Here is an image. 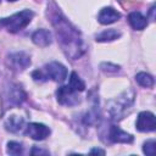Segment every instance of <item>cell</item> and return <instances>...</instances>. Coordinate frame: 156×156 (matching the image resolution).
<instances>
[{"instance_id":"6da1fadb","label":"cell","mask_w":156,"mask_h":156,"mask_svg":"<svg viewBox=\"0 0 156 156\" xmlns=\"http://www.w3.org/2000/svg\"><path fill=\"white\" fill-rule=\"evenodd\" d=\"M52 26L56 29V34L60 41L62 50L65 51L66 56L71 57L72 60L79 58L87 49L84 40L80 37V33L76 27H73L62 15L55 13L52 16Z\"/></svg>"},{"instance_id":"7a4b0ae2","label":"cell","mask_w":156,"mask_h":156,"mask_svg":"<svg viewBox=\"0 0 156 156\" xmlns=\"http://www.w3.org/2000/svg\"><path fill=\"white\" fill-rule=\"evenodd\" d=\"M133 102H134V91L132 89H128L116 99H112L107 102L108 115L111 116L112 119L119 121L132 107Z\"/></svg>"},{"instance_id":"3957f363","label":"cell","mask_w":156,"mask_h":156,"mask_svg":"<svg viewBox=\"0 0 156 156\" xmlns=\"http://www.w3.org/2000/svg\"><path fill=\"white\" fill-rule=\"evenodd\" d=\"M66 77H67V69L60 62H50L45 65L43 68L35 69L32 73V78L39 83L46 82L49 79L61 83L66 79Z\"/></svg>"},{"instance_id":"277c9868","label":"cell","mask_w":156,"mask_h":156,"mask_svg":"<svg viewBox=\"0 0 156 156\" xmlns=\"http://www.w3.org/2000/svg\"><path fill=\"white\" fill-rule=\"evenodd\" d=\"M33 16H34V13L30 10H23L21 12L13 13L10 17L0 18V27L7 29L11 33H16V32H20L23 28H26L30 23Z\"/></svg>"},{"instance_id":"5b68a950","label":"cell","mask_w":156,"mask_h":156,"mask_svg":"<svg viewBox=\"0 0 156 156\" xmlns=\"http://www.w3.org/2000/svg\"><path fill=\"white\" fill-rule=\"evenodd\" d=\"M6 63L11 69L22 72L30 65V57L24 51H17V52H12L7 56Z\"/></svg>"},{"instance_id":"8992f818","label":"cell","mask_w":156,"mask_h":156,"mask_svg":"<svg viewBox=\"0 0 156 156\" xmlns=\"http://www.w3.org/2000/svg\"><path fill=\"white\" fill-rule=\"evenodd\" d=\"M77 93L78 91L73 90L69 85H62L56 90V98H57V101L61 105L74 106V105H78L79 101H80Z\"/></svg>"},{"instance_id":"52a82bcc","label":"cell","mask_w":156,"mask_h":156,"mask_svg":"<svg viewBox=\"0 0 156 156\" xmlns=\"http://www.w3.org/2000/svg\"><path fill=\"white\" fill-rule=\"evenodd\" d=\"M135 127L139 132H152L156 128L155 115L149 111H143L138 115Z\"/></svg>"},{"instance_id":"ba28073f","label":"cell","mask_w":156,"mask_h":156,"mask_svg":"<svg viewBox=\"0 0 156 156\" xmlns=\"http://www.w3.org/2000/svg\"><path fill=\"white\" fill-rule=\"evenodd\" d=\"M24 134L32 138L33 140H44L50 134V128L43 123H29L26 127Z\"/></svg>"},{"instance_id":"9c48e42d","label":"cell","mask_w":156,"mask_h":156,"mask_svg":"<svg viewBox=\"0 0 156 156\" xmlns=\"http://www.w3.org/2000/svg\"><path fill=\"white\" fill-rule=\"evenodd\" d=\"M121 18V13L116 11L113 7H104L100 10L98 15V21L101 24H111Z\"/></svg>"},{"instance_id":"30bf717a","label":"cell","mask_w":156,"mask_h":156,"mask_svg":"<svg viewBox=\"0 0 156 156\" xmlns=\"http://www.w3.org/2000/svg\"><path fill=\"white\" fill-rule=\"evenodd\" d=\"M108 139L112 143H132L133 141V136L126 132H123L122 129H119L117 126H111L110 130H108Z\"/></svg>"},{"instance_id":"8fae6325","label":"cell","mask_w":156,"mask_h":156,"mask_svg":"<svg viewBox=\"0 0 156 156\" xmlns=\"http://www.w3.org/2000/svg\"><path fill=\"white\" fill-rule=\"evenodd\" d=\"M32 41L38 46H48L52 41V35L48 29H38L32 34Z\"/></svg>"},{"instance_id":"7c38bea8","label":"cell","mask_w":156,"mask_h":156,"mask_svg":"<svg viewBox=\"0 0 156 156\" xmlns=\"http://www.w3.org/2000/svg\"><path fill=\"white\" fill-rule=\"evenodd\" d=\"M23 124H24V118L17 113H11L5 119V128L11 133L18 132L23 127Z\"/></svg>"},{"instance_id":"4fadbf2b","label":"cell","mask_w":156,"mask_h":156,"mask_svg":"<svg viewBox=\"0 0 156 156\" xmlns=\"http://www.w3.org/2000/svg\"><path fill=\"white\" fill-rule=\"evenodd\" d=\"M7 98L12 105H20L26 100V93L20 85H11L7 90Z\"/></svg>"},{"instance_id":"5bb4252c","label":"cell","mask_w":156,"mask_h":156,"mask_svg":"<svg viewBox=\"0 0 156 156\" xmlns=\"http://www.w3.org/2000/svg\"><path fill=\"white\" fill-rule=\"evenodd\" d=\"M128 22L129 24L136 29V30H141L144 29L146 26H147V18L145 16H143L140 12L138 11H134V12H130L128 15Z\"/></svg>"},{"instance_id":"9a60e30c","label":"cell","mask_w":156,"mask_h":156,"mask_svg":"<svg viewBox=\"0 0 156 156\" xmlns=\"http://www.w3.org/2000/svg\"><path fill=\"white\" fill-rule=\"evenodd\" d=\"M121 37V33L116 29H106L101 33H99L96 37H95V40L96 41H100V43H105V41H112L115 39H118Z\"/></svg>"},{"instance_id":"2e32d148","label":"cell","mask_w":156,"mask_h":156,"mask_svg":"<svg viewBox=\"0 0 156 156\" xmlns=\"http://www.w3.org/2000/svg\"><path fill=\"white\" fill-rule=\"evenodd\" d=\"M68 85H69L73 90H76V91H83V90L85 89V83L80 79V77H79L76 72H72V73H71Z\"/></svg>"},{"instance_id":"e0dca14e","label":"cell","mask_w":156,"mask_h":156,"mask_svg":"<svg viewBox=\"0 0 156 156\" xmlns=\"http://www.w3.org/2000/svg\"><path fill=\"white\" fill-rule=\"evenodd\" d=\"M135 80L139 85L144 87V88H150L154 85V78L149 74V73H145V72H140L135 76Z\"/></svg>"},{"instance_id":"ac0fdd59","label":"cell","mask_w":156,"mask_h":156,"mask_svg":"<svg viewBox=\"0 0 156 156\" xmlns=\"http://www.w3.org/2000/svg\"><path fill=\"white\" fill-rule=\"evenodd\" d=\"M7 152L10 155H21L23 152V146H22L21 143L9 141L7 143Z\"/></svg>"},{"instance_id":"d6986e66","label":"cell","mask_w":156,"mask_h":156,"mask_svg":"<svg viewBox=\"0 0 156 156\" xmlns=\"http://www.w3.org/2000/svg\"><path fill=\"white\" fill-rule=\"evenodd\" d=\"M143 151H144V154H146V155H149V156H154V155H155V151H156V141H155L154 139L146 140V141L144 143Z\"/></svg>"},{"instance_id":"ffe728a7","label":"cell","mask_w":156,"mask_h":156,"mask_svg":"<svg viewBox=\"0 0 156 156\" xmlns=\"http://www.w3.org/2000/svg\"><path fill=\"white\" fill-rule=\"evenodd\" d=\"M100 68H101L104 72H107V73H116V72L119 71V66L113 65V63H106V62L101 63V65H100Z\"/></svg>"},{"instance_id":"44dd1931","label":"cell","mask_w":156,"mask_h":156,"mask_svg":"<svg viewBox=\"0 0 156 156\" xmlns=\"http://www.w3.org/2000/svg\"><path fill=\"white\" fill-rule=\"evenodd\" d=\"M30 154H32V155H34V154H44V155H46V154H49V151H46V150H41V149H38L37 146H34V147H33V150L30 151Z\"/></svg>"},{"instance_id":"7402d4cb","label":"cell","mask_w":156,"mask_h":156,"mask_svg":"<svg viewBox=\"0 0 156 156\" xmlns=\"http://www.w3.org/2000/svg\"><path fill=\"white\" fill-rule=\"evenodd\" d=\"M90 152H91V154H94V152H96V154H105V151H102V150H99V149H93Z\"/></svg>"},{"instance_id":"603a6c76","label":"cell","mask_w":156,"mask_h":156,"mask_svg":"<svg viewBox=\"0 0 156 156\" xmlns=\"http://www.w3.org/2000/svg\"><path fill=\"white\" fill-rule=\"evenodd\" d=\"M9 1H16V0H9Z\"/></svg>"}]
</instances>
